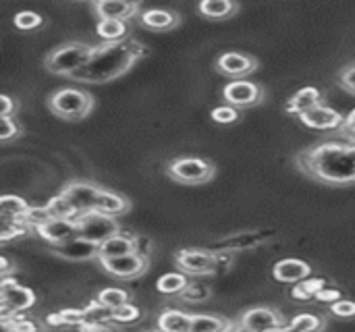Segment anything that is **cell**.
<instances>
[{"label":"cell","mask_w":355,"mask_h":332,"mask_svg":"<svg viewBox=\"0 0 355 332\" xmlns=\"http://www.w3.org/2000/svg\"><path fill=\"white\" fill-rule=\"evenodd\" d=\"M297 168L316 183L333 187L355 185V143L354 141H320L302 150L295 156Z\"/></svg>","instance_id":"obj_1"},{"label":"cell","mask_w":355,"mask_h":332,"mask_svg":"<svg viewBox=\"0 0 355 332\" xmlns=\"http://www.w3.org/2000/svg\"><path fill=\"white\" fill-rule=\"evenodd\" d=\"M146 50L148 48L133 37L110 42V44L102 42L100 46H96L89 62L83 69H79L71 79L77 83H92V85L114 81L116 77L125 75L137 60H141L146 56Z\"/></svg>","instance_id":"obj_2"},{"label":"cell","mask_w":355,"mask_h":332,"mask_svg":"<svg viewBox=\"0 0 355 332\" xmlns=\"http://www.w3.org/2000/svg\"><path fill=\"white\" fill-rule=\"evenodd\" d=\"M94 50L96 46L85 44V42H67L50 50V54L44 58V67L52 75L71 79L79 69H83L89 62Z\"/></svg>","instance_id":"obj_3"},{"label":"cell","mask_w":355,"mask_h":332,"mask_svg":"<svg viewBox=\"0 0 355 332\" xmlns=\"http://www.w3.org/2000/svg\"><path fill=\"white\" fill-rule=\"evenodd\" d=\"M48 108L58 119L79 121L94 110V96L79 87H62L48 98Z\"/></svg>","instance_id":"obj_4"},{"label":"cell","mask_w":355,"mask_h":332,"mask_svg":"<svg viewBox=\"0 0 355 332\" xmlns=\"http://www.w3.org/2000/svg\"><path fill=\"white\" fill-rule=\"evenodd\" d=\"M166 175L185 185H202L208 183L216 175V166L210 160L198 156H181L166 164Z\"/></svg>","instance_id":"obj_5"},{"label":"cell","mask_w":355,"mask_h":332,"mask_svg":"<svg viewBox=\"0 0 355 332\" xmlns=\"http://www.w3.org/2000/svg\"><path fill=\"white\" fill-rule=\"evenodd\" d=\"M35 306V293L23 285H19L15 279L4 277L0 283V314L2 324L15 320L19 314L31 310Z\"/></svg>","instance_id":"obj_6"},{"label":"cell","mask_w":355,"mask_h":332,"mask_svg":"<svg viewBox=\"0 0 355 332\" xmlns=\"http://www.w3.org/2000/svg\"><path fill=\"white\" fill-rule=\"evenodd\" d=\"M121 233V225L114 216L102 214L98 210L85 212L77 218V237L89 241V243H104L106 239Z\"/></svg>","instance_id":"obj_7"},{"label":"cell","mask_w":355,"mask_h":332,"mask_svg":"<svg viewBox=\"0 0 355 332\" xmlns=\"http://www.w3.org/2000/svg\"><path fill=\"white\" fill-rule=\"evenodd\" d=\"M175 264L181 272L191 277H208L214 274L218 268L216 254L208 250H179L175 254Z\"/></svg>","instance_id":"obj_8"},{"label":"cell","mask_w":355,"mask_h":332,"mask_svg":"<svg viewBox=\"0 0 355 332\" xmlns=\"http://www.w3.org/2000/svg\"><path fill=\"white\" fill-rule=\"evenodd\" d=\"M223 98L233 108H250L264 100V87L250 79H235L223 89Z\"/></svg>","instance_id":"obj_9"},{"label":"cell","mask_w":355,"mask_h":332,"mask_svg":"<svg viewBox=\"0 0 355 332\" xmlns=\"http://www.w3.org/2000/svg\"><path fill=\"white\" fill-rule=\"evenodd\" d=\"M102 270L108 272L114 279L121 281H131L137 279L146 272L148 268V258L141 254H129V256H121V258H110V260H98Z\"/></svg>","instance_id":"obj_10"},{"label":"cell","mask_w":355,"mask_h":332,"mask_svg":"<svg viewBox=\"0 0 355 332\" xmlns=\"http://www.w3.org/2000/svg\"><path fill=\"white\" fill-rule=\"evenodd\" d=\"M102 187L94 185V183H87V181H73L69 183L60 193L73 204V208L81 214L85 212H92L96 208V200L100 195Z\"/></svg>","instance_id":"obj_11"},{"label":"cell","mask_w":355,"mask_h":332,"mask_svg":"<svg viewBox=\"0 0 355 332\" xmlns=\"http://www.w3.org/2000/svg\"><path fill=\"white\" fill-rule=\"evenodd\" d=\"M258 69V60L243 52H225L216 58V71L220 75L235 79H243L245 75L254 73Z\"/></svg>","instance_id":"obj_12"},{"label":"cell","mask_w":355,"mask_h":332,"mask_svg":"<svg viewBox=\"0 0 355 332\" xmlns=\"http://www.w3.org/2000/svg\"><path fill=\"white\" fill-rule=\"evenodd\" d=\"M243 329H248L250 332H270L275 329H281L285 322L281 318V314L272 308H252V310H245L239 318V322Z\"/></svg>","instance_id":"obj_13"},{"label":"cell","mask_w":355,"mask_h":332,"mask_svg":"<svg viewBox=\"0 0 355 332\" xmlns=\"http://www.w3.org/2000/svg\"><path fill=\"white\" fill-rule=\"evenodd\" d=\"M300 121L316 131H341L345 125V114H341L339 110L320 104L318 108L310 110L308 114L300 116Z\"/></svg>","instance_id":"obj_14"},{"label":"cell","mask_w":355,"mask_h":332,"mask_svg":"<svg viewBox=\"0 0 355 332\" xmlns=\"http://www.w3.org/2000/svg\"><path fill=\"white\" fill-rule=\"evenodd\" d=\"M44 241H48L50 245H62L71 239L77 237V220H64V218H52L50 222H46L44 227H40L35 231Z\"/></svg>","instance_id":"obj_15"},{"label":"cell","mask_w":355,"mask_h":332,"mask_svg":"<svg viewBox=\"0 0 355 332\" xmlns=\"http://www.w3.org/2000/svg\"><path fill=\"white\" fill-rule=\"evenodd\" d=\"M322 104V91L314 85H306L302 87L300 91H295L287 104H285V112L287 114H293V116H304L308 114L310 110L318 108Z\"/></svg>","instance_id":"obj_16"},{"label":"cell","mask_w":355,"mask_h":332,"mask_svg":"<svg viewBox=\"0 0 355 332\" xmlns=\"http://www.w3.org/2000/svg\"><path fill=\"white\" fill-rule=\"evenodd\" d=\"M312 274V266L304 260H297V258H287V260H279L275 266H272V277L275 281L279 283H302L306 279H310Z\"/></svg>","instance_id":"obj_17"},{"label":"cell","mask_w":355,"mask_h":332,"mask_svg":"<svg viewBox=\"0 0 355 332\" xmlns=\"http://www.w3.org/2000/svg\"><path fill=\"white\" fill-rule=\"evenodd\" d=\"M52 254L64 260H73V262H83V260H98V245L89 243L81 237H75L62 245L52 247Z\"/></svg>","instance_id":"obj_18"},{"label":"cell","mask_w":355,"mask_h":332,"mask_svg":"<svg viewBox=\"0 0 355 332\" xmlns=\"http://www.w3.org/2000/svg\"><path fill=\"white\" fill-rule=\"evenodd\" d=\"M137 252V239L125 233H119L104 243L98 245V260H110V258H121Z\"/></svg>","instance_id":"obj_19"},{"label":"cell","mask_w":355,"mask_h":332,"mask_svg":"<svg viewBox=\"0 0 355 332\" xmlns=\"http://www.w3.org/2000/svg\"><path fill=\"white\" fill-rule=\"evenodd\" d=\"M137 4L135 2H127V0H98L94 2V10L100 19H119V21H127L137 12Z\"/></svg>","instance_id":"obj_20"},{"label":"cell","mask_w":355,"mask_h":332,"mask_svg":"<svg viewBox=\"0 0 355 332\" xmlns=\"http://www.w3.org/2000/svg\"><path fill=\"white\" fill-rule=\"evenodd\" d=\"M139 19L152 31H171L181 23V17L166 8H148L139 15Z\"/></svg>","instance_id":"obj_21"},{"label":"cell","mask_w":355,"mask_h":332,"mask_svg":"<svg viewBox=\"0 0 355 332\" xmlns=\"http://www.w3.org/2000/svg\"><path fill=\"white\" fill-rule=\"evenodd\" d=\"M98 212L102 214H108V216H121V214H127L131 210V204L125 195L121 193H114V191H108V189H102L98 200H96V208Z\"/></svg>","instance_id":"obj_22"},{"label":"cell","mask_w":355,"mask_h":332,"mask_svg":"<svg viewBox=\"0 0 355 332\" xmlns=\"http://www.w3.org/2000/svg\"><path fill=\"white\" fill-rule=\"evenodd\" d=\"M191 320L193 314L181 310H164L156 320V329L158 332H191Z\"/></svg>","instance_id":"obj_23"},{"label":"cell","mask_w":355,"mask_h":332,"mask_svg":"<svg viewBox=\"0 0 355 332\" xmlns=\"http://www.w3.org/2000/svg\"><path fill=\"white\" fill-rule=\"evenodd\" d=\"M198 10L206 19L223 21V19L233 17L239 10V4L237 2H231V0H202L198 4Z\"/></svg>","instance_id":"obj_24"},{"label":"cell","mask_w":355,"mask_h":332,"mask_svg":"<svg viewBox=\"0 0 355 332\" xmlns=\"http://www.w3.org/2000/svg\"><path fill=\"white\" fill-rule=\"evenodd\" d=\"M235 324L216 314H193L191 320V332H233Z\"/></svg>","instance_id":"obj_25"},{"label":"cell","mask_w":355,"mask_h":332,"mask_svg":"<svg viewBox=\"0 0 355 332\" xmlns=\"http://www.w3.org/2000/svg\"><path fill=\"white\" fill-rule=\"evenodd\" d=\"M324 322L316 314H297L289 320V324H283L281 329L270 332H320Z\"/></svg>","instance_id":"obj_26"},{"label":"cell","mask_w":355,"mask_h":332,"mask_svg":"<svg viewBox=\"0 0 355 332\" xmlns=\"http://www.w3.org/2000/svg\"><path fill=\"white\" fill-rule=\"evenodd\" d=\"M96 33L106 44L121 42V40H127V23L119 19H100L96 25Z\"/></svg>","instance_id":"obj_27"},{"label":"cell","mask_w":355,"mask_h":332,"mask_svg":"<svg viewBox=\"0 0 355 332\" xmlns=\"http://www.w3.org/2000/svg\"><path fill=\"white\" fill-rule=\"evenodd\" d=\"M189 285L191 283L187 281L185 272H166L156 281V289L162 295H183Z\"/></svg>","instance_id":"obj_28"},{"label":"cell","mask_w":355,"mask_h":332,"mask_svg":"<svg viewBox=\"0 0 355 332\" xmlns=\"http://www.w3.org/2000/svg\"><path fill=\"white\" fill-rule=\"evenodd\" d=\"M27 210H29V204L19 195H2L0 200V218L23 220Z\"/></svg>","instance_id":"obj_29"},{"label":"cell","mask_w":355,"mask_h":332,"mask_svg":"<svg viewBox=\"0 0 355 332\" xmlns=\"http://www.w3.org/2000/svg\"><path fill=\"white\" fill-rule=\"evenodd\" d=\"M46 322L50 326H85V312L77 310V308H69V310H60L56 314H50L46 318Z\"/></svg>","instance_id":"obj_30"},{"label":"cell","mask_w":355,"mask_h":332,"mask_svg":"<svg viewBox=\"0 0 355 332\" xmlns=\"http://www.w3.org/2000/svg\"><path fill=\"white\" fill-rule=\"evenodd\" d=\"M322 289H327V281L324 279H306L302 283H297L291 291V295L297 299V302H310L314 299Z\"/></svg>","instance_id":"obj_31"},{"label":"cell","mask_w":355,"mask_h":332,"mask_svg":"<svg viewBox=\"0 0 355 332\" xmlns=\"http://www.w3.org/2000/svg\"><path fill=\"white\" fill-rule=\"evenodd\" d=\"M46 206H48L52 218H64V220H77V218H79V212L73 208V204H71L62 193L50 198Z\"/></svg>","instance_id":"obj_32"},{"label":"cell","mask_w":355,"mask_h":332,"mask_svg":"<svg viewBox=\"0 0 355 332\" xmlns=\"http://www.w3.org/2000/svg\"><path fill=\"white\" fill-rule=\"evenodd\" d=\"M83 312H85L87 326H108L112 322V310L104 308L98 299L89 302Z\"/></svg>","instance_id":"obj_33"},{"label":"cell","mask_w":355,"mask_h":332,"mask_svg":"<svg viewBox=\"0 0 355 332\" xmlns=\"http://www.w3.org/2000/svg\"><path fill=\"white\" fill-rule=\"evenodd\" d=\"M96 299H98L104 308L116 310V308L129 304V293L123 291V289H116V287H108V289H102V291L96 295Z\"/></svg>","instance_id":"obj_34"},{"label":"cell","mask_w":355,"mask_h":332,"mask_svg":"<svg viewBox=\"0 0 355 332\" xmlns=\"http://www.w3.org/2000/svg\"><path fill=\"white\" fill-rule=\"evenodd\" d=\"M0 220H2V229H0V241L2 243H8L10 239H19L31 231L23 220H8V218H0Z\"/></svg>","instance_id":"obj_35"},{"label":"cell","mask_w":355,"mask_h":332,"mask_svg":"<svg viewBox=\"0 0 355 332\" xmlns=\"http://www.w3.org/2000/svg\"><path fill=\"white\" fill-rule=\"evenodd\" d=\"M50 220H52V214H50L48 206H29L27 214L23 216V222L33 231H37L40 227H44Z\"/></svg>","instance_id":"obj_36"},{"label":"cell","mask_w":355,"mask_h":332,"mask_svg":"<svg viewBox=\"0 0 355 332\" xmlns=\"http://www.w3.org/2000/svg\"><path fill=\"white\" fill-rule=\"evenodd\" d=\"M141 318V312L133 304H125L116 310H112V324H133Z\"/></svg>","instance_id":"obj_37"},{"label":"cell","mask_w":355,"mask_h":332,"mask_svg":"<svg viewBox=\"0 0 355 332\" xmlns=\"http://www.w3.org/2000/svg\"><path fill=\"white\" fill-rule=\"evenodd\" d=\"M12 23L21 31H31V29H37L42 25V15L33 12V10H21L15 15Z\"/></svg>","instance_id":"obj_38"},{"label":"cell","mask_w":355,"mask_h":332,"mask_svg":"<svg viewBox=\"0 0 355 332\" xmlns=\"http://www.w3.org/2000/svg\"><path fill=\"white\" fill-rule=\"evenodd\" d=\"M210 116H212V121H214V123L231 125V123L239 121V110H237V108H233V106H229V104H225V106H216V108L210 112Z\"/></svg>","instance_id":"obj_39"},{"label":"cell","mask_w":355,"mask_h":332,"mask_svg":"<svg viewBox=\"0 0 355 332\" xmlns=\"http://www.w3.org/2000/svg\"><path fill=\"white\" fill-rule=\"evenodd\" d=\"M331 314L337 316V318H343V320L355 318V302H352V299H339L337 304L331 306Z\"/></svg>","instance_id":"obj_40"},{"label":"cell","mask_w":355,"mask_h":332,"mask_svg":"<svg viewBox=\"0 0 355 332\" xmlns=\"http://www.w3.org/2000/svg\"><path fill=\"white\" fill-rule=\"evenodd\" d=\"M339 85L347 91L355 96V62L347 64L341 73H339Z\"/></svg>","instance_id":"obj_41"},{"label":"cell","mask_w":355,"mask_h":332,"mask_svg":"<svg viewBox=\"0 0 355 332\" xmlns=\"http://www.w3.org/2000/svg\"><path fill=\"white\" fill-rule=\"evenodd\" d=\"M17 135H19V125L12 121V116H2L0 119V141H10Z\"/></svg>","instance_id":"obj_42"},{"label":"cell","mask_w":355,"mask_h":332,"mask_svg":"<svg viewBox=\"0 0 355 332\" xmlns=\"http://www.w3.org/2000/svg\"><path fill=\"white\" fill-rule=\"evenodd\" d=\"M347 141H354L355 143V108L349 112V114H345V125H343V129L339 131Z\"/></svg>","instance_id":"obj_43"},{"label":"cell","mask_w":355,"mask_h":332,"mask_svg":"<svg viewBox=\"0 0 355 332\" xmlns=\"http://www.w3.org/2000/svg\"><path fill=\"white\" fill-rule=\"evenodd\" d=\"M316 302H322V304H337L339 299H343L341 297V291H337V289H322L316 297H314Z\"/></svg>","instance_id":"obj_44"},{"label":"cell","mask_w":355,"mask_h":332,"mask_svg":"<svg viewBox=\"0 0 355 332\" xmlns=\"http://www.w3.org/2000/svg\"><path fill=\"white\" fill-rule=\"evenodd\" d=\"M0 106H2V110H0V114H2V116H12V110L17 108V106H15V102H12V98H10V96H6V94H2V96H0Z\"/></svg>","instance_id":"obj_45"},{"label":"cell","mask_w":355,"mask_h":332,"mask_svg":"<svg viewBox=\"0 0 355 332\" xmlns=\"http://www.w3.org/2000/svg\"><path fill=\"white\" fill-rule=\"evenodd\" d=\"M0 264H2V266H0V270H2V279H4V277L8 274V270H10V262H8V258H6V256H2V258H0Z\"/></svg>","instance_id":"obj_46"},{"label":"cell","mask_w":355,"mask_h":332,"mask_svg":"<svg viewBox=\"0 0 355 332\" xmlns=\"http://www.w3.org/2000/svg\"><path fill=\"white\" fill-rule=\"evenodd\" d=\"M233 332H250L248 329H243L241 324H235V329H233Z\"/></svg>","instance_id":"obj_47"},{"label":"cell","mask_w":355,"mask_h":332,"mask_svg":"<svg viewBox=\"0 0 355 332\" xmlns=\"http://www.w3.org/2000/svg\"><path fill=\"white\" fill-rule=\"evenodd\" d=\"M148 332H150V331H148ZM156 332H158V331H156Z\"/></svg>","instance_id":"obj_48"},{"label":"cell","mask_w":355,"mask_h":332,"mask_svg":"<svg viewBox=\"0 0 355 332\" xmlns=\"http://www.w3.org/2000/svg\"><path fill=\"white\" fill-rule=\"evenodd\" d=\"M37 332H40V331H37Z\"/></svg>","instance_id":"obj_49"}]
</instances>
